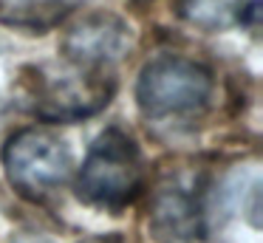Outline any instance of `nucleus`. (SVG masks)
Here are the masks:
<instances>
[{
    "mask_svg": "<svg viewBox=\"0 0 263 243\" xmlns=\"http://www.w3.org/2000/svg\"><path fill=\"white\" fill-rule=\"evenodd\" d=\"M77 198L102 212H125L142 198L147 186L144 156L136 139L122 127H105L93 139L80 173H77Z\"/></svg>",
    "mask_w": 263,
    "mask_h": 243,
    "instance_id": "1",
    "label": "nucleus"
},
{
    "mask_svg": "<svg viewBox=\"0 0 263 243\" xmlns=\"http://www.w3.org/2000/svg\"><path fill=\"white\" fill-rule=\"evenodd\" d=\"M116 82L108 71L82 68H23L20 94L29 113L46 122H82V119L108 107Z\"/></svg>",
    "mask_w": 263,
    "mask_h": 243,
    "instance_id": "2",
    "label": "nucleus"
},
{
    "mask_svg": "<svg viewBox=\"0 0 263 243\" xmlns=\"http://www.w3.org/2000/svg\"><path fill=\"white\" fill-rule=\"evenodd\" d=\"M215 94V77L198 60L159 54L136 79V105L147 119H187L201 113Z\"/></svg>",
    "mask_w": 263,
    "mask_h": 243,
    "instance_id": "3",
    "label": "nucleus"
},
{
    "mask_svg": "<svg viewBox=\"0 0 263 243\" xmlns=\"http://www.w3.org/2000/svg\"><path fill=\"white\" fill-rule=\"evenodd\" d=\"M0 161L14 192L34 203L57 195L74 175V156L60 133L48 127H23L3 144Z\"/></svg>",
    "mask_w": 263,
    "mask_h": 243,
    "instance_id": "4",
    "label": "nucleus"
},
{
    "mask_svg": "<svg viewBox=\"0 0 263 243\" xmlns=\"http://www.w3.org/2000/svg\"><path fill=\"white\" fill-rule=\"evenodd\" d=\"M210 192L204 173H176L164 178L150 198L147 226L161 243H195L210 232Z\"/></svg>",
    "mask_w": 263,
    "mask_h": 243,
    "instance_id": "5",
    "label": "nucleus"
},
{
    "mask_svg": "<svg viewBox=\"0 0 263 243\" xmlns=\"http://www.w3.org/2000/svg\"><path fill=\"white\" fill-rule=\"evenodd\" d=\"M130 23L114 11H88L63 37V57L74 65L108 71L130 48Z\"/></svg>",
    "mask_w": 263,
    "mask_h": 243,
    "instance_id": "6",
    "label": "nucleus"
},
{
    "mask_svg": "<svg viewBox=\"0 0 263 243\" xmlns=\"http://www.w3.org/2000/svg\"><path fill=\"white\" fill-rule=\"evenodd\" d=\"M77 0H0V20L6 26L46 34L74 11Z\"/></svg>",
    "mask_w": 263,
    "mask_h": 243,
    "instance_id": "7",
    "label": "nucleus"
},
{
    "mask_svg": "<svg viewBox=\"0 0 263 243\" xmlns=\"http://www.w3.org/2000/svg\"><path fill=\"white\" fill-rule=\"evenodd\" d=\"M240 0H184L181 14L193 26L201 28H221L227 23H238Z\"/></svg>",
    "mask_w": 263,
    "mask_h": 243,
    "instance_id": "8",
    "label": "nucleus"
},
{
    "mask_svg": "<svg viewBox=\"0 0 263 243\" xmlns=\"http://www.w3.org/2000/svg\"><path fill=\"white\" fill-rule=\"evenodd\" d=\"M80 243H133V240H127L125 235H93V237H85Z\"/></svg>",
    "mask_w": 263,
    "mask_h": 243,
    "instance_id": "9",
    "label": "nucleus"
},
{
    "mask_svg": "<svg viewBox=\"0 0 263 243\" xmlns=\"http://www.w3.org/2000/svg\"><path fill=\"white\" fill-rule=\"evenodd\" d=\"M29 243H48V240H29Z\"/></svg>",
    "mask_w": 263,
    "mask_h": 243,
    "instance_id": "10",
    "label": "nucleus"
}]
</instances>
